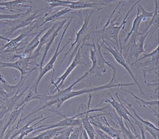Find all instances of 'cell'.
Listing matches in <instances>:
<instances>
[{
  "instance_id": "1",
  "label": "cell",
  "mask_w": 159,
  "mask_h": 139,
  "mask_svg": "<svg viewBox=\"0 0 159 139\" xmlns=\"http://www.w3.org/2000/svg\"><path fill=\"white\" fill-rule=\"evenodd\" d=\"M109 67L112 70V76L111 79L107 84L102 86L92 88H85L79 91H71L67 93L64 95L61 96H56L54 95H42L41 97L40 103H43L41 106L39 107V108L37 109L36 111L39 112L41 110L46 109L48 107L55 106L57 110L59 109L63 104L69 99L73 98L75 96L83 95L84 94L90 93L98 91H102L106 89H111L115 87H127L132 85H136L135 82L130 83H122L118 82L116 80V68L115 65L112 63L111 64Z\"/></svg>"
},
{
  "instance_id": "2",
  "label": "cell",
  "mask_w": 159,
  "mask_h": 139,
  "mask_svg": "<svg viewBox=\"0 0 159 139\" xmlns=\"http://www.w3.org/2000/svg\"><path fill=\"white\" fill-rule=\"evenodd\" d=\"M141 1L142 0H139L138 1L136 2L132 6V7L129 9L128 12L125 15L123 20L122 23L119 26L118 25V22L114 23V21L116 20V18H117V16H118V14L120 13L121 9L122 8L123 6L124 5L125 2L123 4L122 6L121 7V8L119 10V12L117 13L115 18L113 19V20H111V21L110 19L111 17H112V15H113L114 13H115L117 7L120 4L121 2H120L119 4L116 6L115 9L113 10V12H112L111 15L108 21H107L106 24H105V26L101 29L97 31V33H100L103 40H107L111 41L113 43L115 44V45L119 48V49H120V45H119V32H120V31L121 30V29H124L125 27L126 23L127 22V20H128L127 17H128V15H130V13L132 12L134 6Z\"/></svg>"
},
{
  "instance_id": "3",
  "label": "cell",
  "mask_w": 159,
  "mask_h": 139,
  "mask_svg": "<svg viewBox=\"0 0 159 139\" xmlns=\"http://www.w3.org/2000/svg\"><path fill=\"white\" fill-rule=\"evenodd\" d=\"M93 50H90V58L92 61V67L88 70L89 75H94L96 76H101L102 73L107 71L105 64H108V61L104 58L101 53V44H99L97 36L96 44L93 43Z\"/></svg>"
},
{
  "instance_id": "4",
  "label": "cell",
  "mask_w": 159,
  "mask_h": 139,
  "mask_svg": "<svg viewBox=\"0 0 159 139\" xmlns=\"http://www.w3.org/2000/svg\"><path fill=\"white\" fill-rule=\"evenodd\" d=\"M94 11V9H93L89 15H88V13L86 12V15H85V19H84V23L83 24L81 28L80 29L79 32H76V38H75V41L71 44V47L70 48L69 50L66 52V53L64 55V57H63L61 63H60V65H59V69L60 68V66L62 65L63 61L65 60L66 57L69 53L72 50L74 45H76V46H75L73 52L70 57L67 66L70 65V63L72 61L73 57L76 54L79 47L81 46L82 44H84V42H85V40H86L88 36V30H89V28L90 27V26H89V21H90L91 16L93 15Z\"/></svg>"
},
{
  "instance_id": "5",
  "label": "cell",
  "mask_w": 159,
  "mask_h": 139,
  "mask_svg": "<svg viewBox=\"0 0 159 139\" xmlns=\"http://www.w3.org/2000/svg\"><path fill=\"white\" fill-rule=\"evenodd\" d=\"M40 10V9L36 10L32 15H30V14H26L21 17L13 20L6 19L4 21H0V24H5L10 26V28L8 31L4 34V36L7 38L9 37L17 30L30 26L35 22H37L38 20L35 19L42 15H39Z\"/></svg>"
},
{
  "instance_id": "6",
  "label": "cell",
  "mask_w": 159,
  "mask_h": 139,
  "mask_svg": "<svg viewBox=\"0 0 159 139\" xmlns=\"http://www.w3.org/2000/svg\"><path fill=\"white\" fill-rule=\"evenodd\" d=\"M72 19H72V18H70L69 21L67 22L66 25L65 29H64V31H63V33H62V36H61V38H60V40H59V43H58V45H57V47L56 50L55 52L53 55L52 57V58L50 59V61L48 62V63H47L43 67H42L40 69L39 74V76H38V78H37V80H36L35 84H34L33 87H32V88L33 89V91H34V92L36 94L39 93L38 89V86H39L41 80L42 79V78H43V76H44L47 72H49V71H50V70H52L54 68V65L55 63L56 62L58 56L63 52V50L66 48V46H67L68 44H69L70 40H71V39H69L67 41V42L66 43L65 45L63 46V48H62L60 51H59V47H60V45H61L62 40H63V38H64V36H65V34H66V32L68 28L69 27L70 25L71 24V22H72Z\"/></svg>"
},
{
  "instance_id": "7",
  "label": "cell",
  "mask_w": 159,
  "mask_h": 139,
  "mask_svg": "<svg viewBox=\"0 0 159 139\" xmlns=\"http://www.w3.org/2000/svg\"><path fill=\"white\" fill-rule=\"evenodd\" d=\"M43 18L39 19L37 22L33 23L32 25L29 26L27 30L24 32H22L18 37L15 39L11 40L10 41L8 42L1 49V51L5 50L6 52H15L16 49H18V47L20 45H22L24 42L27 40L31 36L37 35L38 32H32L33 30L36 28H39V25L41 21L42 20Z\"/></svg>"
},
{
  "instance_id": "8",
  "label": "cell",
  "mask_w": 159,
  "mask_h": 139,
  "mask_svg": "<svg viewBox=\"0 0 159 139\" xmlns=\"http://www.w3.org/2000/svg\"><path fill=\"white\" fill-rule=\"evenodd\" d=\"M101 47L102 46V47H104L105 49L107 50L112 55V56L115 58V60L117 61V63H119L120 65L123 67L127 70V72L130 74V76L133 79V80L136 83V85H137L138 87L140 93L144 95V91H143L139 82L138 81L137 78L134 75L132 70L131 69L130 67L128 65V63H127L125 58H124L122 54V52H119L115 47H114V49L112 48L105 40H103V42L101 43Z\"/></svg>"
},
{
  "instance_id": "9",
  "label": "cell",
  "mask_w": 159,
  "mask_h": 139,
  "mask_svg": "<svg viewBox=\"0 0 159 139\" xmlns=\"http://www.w3.org/2000/svg\"><path fill=\"white\" fill-rule=\"evenodd\" d=\"M31 57L25 58H19V60L15 62H0V68H13L20 71L21 74V80L24 79V75H29L31 72L36 70L38 66H34L30 62Z\"/></svg>"
},
{
  "instance_id": "10",
  "label": "cell",
  "mask_w": 159,
  "mask_h": 139,
  "mask_svg": "<svg viewBox=\"0 0 159 139\" xmlns=\"http://www.w3.org/2000/svg\"><path fill=\"white\" fill-rule=\"evenodd\" d=\"M116 96L117 98H118L119 102L117 101V100H115L113 96L110 94V96H111V99H106L104 100V102L105 103H109L111 104V106L113 107V108L116 110V112L118 113L119 116H120L123 119L126 121V122L128 123V126L131 128V129L133 131V133L136 136L138 139H140V137L139 135L137 133L136 131L135 128L134 127L133 125V122L132 120L130 119V118L128 116V113L129 111L126 109L125 107V106L123 105V104L121 102L119 97H118V93H116Z\"/></svg>"
},
{
  "instance_id": "11",
  "label": "cell",
  "mask_w": 159,
  "mask_h": 139,
  "mask_svg": "<svg viewBox=\"0 0 159 139\" xmlns=\"http://www.w3.org/2000/svg\"><path fill=\"white\" fill-rule=\"evenodd\" d=\"M84 45V44H82L81 46L79 47L74 59L72 60L71 64L68 66V68L64 72V74L59 78H57V81L56 82H54L52 80L51 82V84H53L55 86L56 89L57 88H60L63 86L66 79L77 66L84 64V62L82 58L81 52Z\"/></svg>"
},
{
  "instance_id": "12",
  "label": "cell",
  "mask_w": 159,
  "mask_h": 139,
  "mask_svg": "<svg viewBox=\"0 0 159 139\" xmlns=\"http://www.w3.org/2000/svg\"><path fill=\"white\" fill-rule=\"evenodd\" d=\"M84 114H85V112L78 114V115H75V116L71 117L66 118L55 124L43 125L42 128L35 130L32 133L35 134V133H39L46 130L53 128H57V127H70V126L75 127V126H81L82 125L81 120L80 119L78 118V117L80 115H82Z\"/></svg>"
},
{
  "instance_id": "13",
  "label": "cell",
  "mask_w": 159,
  "mask_h": 139,
  "mask_svg": "<svg viewBox=\"0 0 159 139\" xmlns=\"http://www.w3.org/2000/svg\"><path fill=\"white\" fill-rule=\"evenodd\" d=\"M153 14L154 11L152 12H147L141 5L139 4L137 7V14L136 16L134 19L131 31L127 33V36L124 40L125 42H126L129 40L133 33H134L137 35H142V32H139L141 21L144 18H151L153 16Z\"/></svg>"
},
{
  "instance_id": "14",
  "label": "cell",
  "mask_w": 159,
  "mask_h": 139,
  "mask_svg": "<svg viewBox=\"0 0 159 139\" xmlns=\"http://www.w3.org/2000/svg\"><path fill=\"white\" fill-rule=\"evenodd\" d=\"M149 32H146L143 35H140V38L138 42L136 43V38L137 35L134 33H133L131 36V40L129 42L130 47L129 52V58H135L137 59L139 55L142 53H147L144 50V42L147 35Z\"/></svg>"
},
{
  "instance_id": "15",
  "label": "cell",
  "mask_w": 159,
  "mask_h": 139,
  "mask_svg": "<svg viewBox=\"0 0 159 139\" xmlns=\"http://www.w3.org/2000/svg\"><path fill=\"white\" fill-rule=\"evenodd\" d=\"M89 118L90 122L92 125L105 132L108 135L111 137L112 139H123L120 130L117 129L111 126L106 118L101 117L102 120L105 122L106 125H103L102 122H100L99 120L95 119L94 116L89 115Z\"/></svg>"
},
{
  "instance_id": "16",
  "label": "cell",
  "mask_w": 159,
  "mask_h": 139,
  "mask_svg": "<svg viewBox=\"0 0 159 139\" xmlns=\"http://www.w3.org/2000/svg\"><path fill=\"white\" fill-rule=\"evenodd\" d=\"M52 116V115H51L49 116L43 118V116L41 115V116L31 120L30 122L27 123L26 125H25L24 127L21 128L20 129L18 130L17 131H16V132L13 133V134L11 137V139H13V138H14L18 135H19V134H20V135H19L18 139H23L25 136H26L29 133L32 132L33 131L42 128V126L35 127H35L42 121L47 119V118Z\"/></svg>"
},
{
  "instance_id": "17",
  "label": "cell",
  "mask_w": 159,
  "mask_h": 139,
  "mask_svg": "<svg viewBox=\"0 0 159 139\" xmlns=\"http://www.w3.org/2000/svg\"><path fill=\"white\" fill-rule=\"evenodd\" d=\"M51 27L45 26L40 31L38 32V34L34 37V39L27 44L24 53L19 55L13 54L11 55V58L12 59L15 58H25L26 57H30L32 55V53L34 49L37 48L39 44V37L45 31L47 30L50 28Z\"/></svg>"
},
{
  "instance_id": "18",
  "label": "cell",
  "mask_w": 159,
  "mask_h": 139,
  "mask_svg": "<svg viewBox=\"0 0 159 139\" xmlns=\"http://www.w3.org/2000/svg\"><path fill=\"white\" fill-rule=\"evenodd\" d=\"M107 4L101 1H98L93 2H87L80 0L77 2H72L70 5H68L67 7H69L72 9H80L84 8H92L97 9L98 11L102 10V6L107 5Z\"/></svg>"
},
{
  "instance_id": "19",
  "label": "cell",
  "mask_w": 159,
  "mask_h": 139,
  "mask_svg": "<svg viewBox=\"0 0 159 139\" xmlns=\"http://www.w3.org/2000/svg\"><path fill=\"white\" fill-rule=\"evenodd\" d=\"M33 3L32 0H14L8 2H0V10H8L13 11L14 10L19 9L21 7H31L30 6L25 5V3Z\"/></svg>"
},
{
  "instance_id": "20",
  "label": "cell",
  "mask_w": 159,
  "mask_h": 139,
  "mask_svg": "<svg viewBox=\"0 0 159 139\" xmlns=\"http://www.w3.org/2000/svg\"><path fill=\"white\" fill-rule=\"evenodd\" d=\"M59 23L60 22L54 24L50 28L48 29V31L43 34V36L40 39L39 44V46L37 47V50L30 57L31 59H35V61H37V58L38 56H39V55L40 54V51L41 49H42L43 45L44 44H46V43L48 42L49 38L51 37L53 32L55 30L57 27L59 25Z\"/></svg>"
},
{
  "instance_id": "21",
  "label": "cell",
  "mask_w": 159,
  "mask_h": 139,
  "mask_svg": "<svg viewBox=\"0 0 159 139\" xmlns=\"http://www.w3.org/2000/svg\"><path fill=\"white\" fill-rule=\"evenodd\" d=\"M70 19V18H66L64 19V20H62V21H60L59 25H58V26L57 27V28L55 29L54 32H53L52 34L51 37L49 38L48 42L46 43L45 50H44V53H43L42 58L40 62V69L42 67H43V62H44V60H45V58H46L47 53H48V51H49V49H50V47L52 46V44L55 39L56 37L57 36V35H58V32L61 30V29L63 28V26H64L65 23H66V22H67V21L69 19Z\"/></svg>"
},
{
  "instance_id": "22",
  "label": "cell",
  "mask_w": 159,
  "mask_h": 139,
  "mask_svg": "<svg viewBox=\"0 0 159 139\" xmlns=\"http://www.w3.org/2000/svg\"><path fill=\"white\" fill-rule=\"evenodd\" d=\"M113 116H114V117L112 116L111 117L114 119L116 120V122L120 125L123 139H138L136 136L131 131V130L129 128L128 125H127V128H125V125L123 121L122 118L120 116H117L116 114Z\"/></svg>"
},
{
  "instance_id": "23",
  "label": "cell",
  "mask_w": 159,
  "mask_h": 139,
  "mask_svg": "<svg viewBox=\"0 0 159 139\" xmlns=\"http://www.w3.org/2000/svg\"><path fill=\"white\" fill-rule=\"evenodd\" d=\"M72 9H70L69 7H66V8H65V9H63V10H60V11H55V12H53L52 14H51V15L48 14V13H46L44 16L43 17L44 20L42 22V23L39 24V28L45 24V23H47V22L52 21V20L57 19L58 18L62 16L68 14V13L70 12V11H72Z\"/></svg>"
},
{
  "instance_id": "24",
  "label": "cell",
  "mask_w": 159,
  "mask_h": 139,
  "mask_svg": "<svg viewBox=\"0 0 159 139\" xmlns=\"http://www.w3.org/2000/svg\"><path fill=\"white\" fill-rule=\"evenodd\" d=\"M81 120L83 127L87 133L89 139H95V135L94 127H93V125L91 124L90 120H89L88 113L86 114V116L84 117L81 119Z\"/></svg>"
},
{
  "instance_id": "25",
  "label": "cell",
  "mask_w": 159,
  "mask_h": 139,
  "mask_svg": "<svg viewBox=\"0 0 159 139\" xmlns=\"http://www.w3.org/2000/svg\"><path fill=\"white\" fill-rule=\"evenodd\" d=\"M65 127H57L46 130L41 132L37 136L30 139H53L57 133V132L64 128Z\"/></svg>"
},
{
  "instance_id": "26",
  "label": "cell",
  "mask_w": 159,
  "mask_h": 139,
  "mask_svg": "<svg viewBox=\"0 0 159 139\" xmlns=\"http://www.w3.org/2000/svg\"><path fill=\"white\" fill-rule=\"evenodd\" d=\"M155 9H154V14L153 16L152 17L151 19L149 21L146 22V27L144 29V31L142 32V35L145 34L147 32V31L148 29L151 26H153L158 27V19H159V6H158V1H155Z\"/></svg>"
},
{
  "instance_id": "27",
  "label": "cell",
  "mask_w": 159,
  "mask_h": 139,
  "mask_svg": "<svg viewBox=\"0 0 159 139\" xmlns=\"http://www.w3.org/2000/svg\"><path fill=\"white\" fill-rule=\"evenodd\" d=\"M25 106V105L22 106L21 107L17 108V109H15L14 111L12 112L11 114L10 115V117H9V119H8V121L6 123V125L4 126V128H3V132L2 133V134H3L4 131L7 128H9L11 126H12L14 124L15 122H16V120H17V118L19 116L20 113L22 112L23 109H24Z\"/></svg>"
},
{
  "instance_id": "28",
  "label": "cell",
  "mask_w": 159,
  "mask_h": 139,
  "mask_svg": "<svg viewBox=\"0 0 159 139\" xmlns=\"http://www.w3.org/2000/svg\"><path fill=\"white\" fill-rule=\"evenodd\" d=\"M85 131L82 125L80 126H75L73 127V130L71 132V134L70 136V139H83L82 137H84V139H88V136L86 135Z\"/></svg>"
},
{
  "instance_id": "29",
  "label": "cell",
  "mask_w": 159,
  "mask_h": 139,
  "mask_svg": "<svg viewBox=\"0 0 159 139\" xmlns=\"http://www.w3.org/2000/svg\"><path fill=\"white\" fill-rule=\"evenodd\" d=\"M41 96V95L39 93L36 94L34 92V91H32L31 90H30L28 93L27 94L26 96L24 98L23 101H22L20 103L18 104L15 109H17L22 106L26 105V104H27L29 102L32 101V100L40 99Z\"/></svg>"
},
{
  "instance_id": "30",
  "label": "cell",
  "mask_w": 159,
  "mask_h": 139,
  "mask_svg": "<svg viewBox=\"0 0 159 139\" xmlns=\"http://www.w3.org/2000/svg\"><path fill=\"white\" fill-rule=\"evenodd\" d=\"M73 126L65 127L57 132V133L53 137V139H69Z\"/></svg>"
},
{
  "instance_id": "31",
  "label": "cell",
  "mask_w": 159,
  "mask_h": 139,
  "mask_svg": "<svg viewBox=\"0 0 159 139\" xmlns=\"http://www.w3.org/2000/svg\"><path fill=\"white\" fill-rule=\"evenodd\" d=\"M49 3L51 9L58 6H66L67 7L70 5L72 1L68 0H44Z\"/></svg>"
},
{
  "instance_id": "32",
  "label": "cell",
  "mask_w": 159,
  "mask_h": 139,
  "mask_svg": "<svg viewBox=\"0 0 159 139\" xmlns=\"http://www.w3.org/2000/svg\"><path fill=\"white\" fill-rule=\"evenodd\" d=\"M125 103L128 104V106H129V108H130V109H131V110H133V112H134V114L136 118L138 120H139L141 123H142L143 126H144V128H145V127H149V128H152L154 129H159L158 128L156 127L155 125H153V124H152V123L151 122L148 121V120H145L141 118L138 115L137 113H136L135 110L134 109V108L132 107V105H131L130 104L126 103V102H125Z\"/></svg>"
},
{
  "instance_id": "33",
  "label": "cell",
  "mask_w": 159,
  "mask_h": 139,
  "mask_svg": "<svg viewBox=\"0 0 159 139\" xmlns=\"http://www.w3.org/2000/svg\"><path fill=\"white\" fill-rule=\"evenodd\" d=\"M32 12V7H30V8L28 9L24 13H20V14H16V15H6V14H0V20L1 19H16L18 18L21 17L26 14H30V12Z\"/></svg>"
},
{
  "instance_id": "34",
  "label": "cell",
  "mask_w": 159,
  "mask_h": 139,
  "mask_svg": "<svg viewBox=\"0 0 159 139\" xmlns=\"http://www.w3.org/2000/svg\"><path fill=\"white\" fill-rule=\"evenodd\" d=\"M121 90L129 93L131 95H133V97H134L135 99H136L137 100H138L139 102H140V103H138L142 104L143 105L142 106H143V107H145V105L148 106H149L158 105V104H159V101H158V100H154V101H144L143 99H141V98H139V97H138L136 95H135L133 93V92H131L126 91V90H123V89H121Z\"/></svg>"
},
{
  "instance_id": "35",
  "label": "cell",
  "mask_w": 159,
  "mask_h": 139,
  "mask_svg": "<svg viewBox=\"0 0 159 139\" xmlns=\"http://www.w3.org/2000/svg\"><path fill=\"white\" fill-rule=\"evenodd\" d=\"M94 130L95 139H111L112 138L109 135H108L105 132L102 131L100 129L98 128L97 127L93 126Z\"/></svg>"
},
{
  "instance_id": "36",
  "label": "cell",
  "mask_w": 159,
  "mask_h": 139,
  "mask_svg": "<svg viewBox=\"0 0 159 139\" xmlns=\"http://www.w3.org/2000/svg\"><path fill=\"white\" fill-rule=\"evenodd\" d=\"M158 54H159V46H157V48L155 50H153L151 53H144V55H143L142 57L139 58L138 60H136L135 62H134V64H132V65H134L137 62L140 61V60H142V59H144V58L152 57Z\"/></svg>"
},
{
  "instance_id": "37",
  "label": "cell",
  "mask_w": 159,
  "mask_h": 139,
  "mask_svg": "<svg viewBox=\"0 0 159 139\" xmlns=\"http://www.w3.org/2000/svg\"><path fill=\"white\" fill-rule=\"evenodd\" d=\"M8 96H9V95L4 90L2 84L0 82V97H1V98L3 99H5Z\"/></svg>"
},
{
  "instance_id": "38",
  "label": "cell",
  "mask_w": 159,
  "mask_h": 139,
  "mask_svg": "<svg viewBox=\"0 0 159 139\" xmlns=\"http://www.w3.org/2000/svg\"><path fill=\"white\" fill-rule=\"evenodd\" d=\"M0 40H4L9 42L11 40V39H9V38H7V37H5V36L0 35Z\"/></svg>"
},
{
  "instance_id": "39",
  "label": "cell",
  "mask_w": 159,
  "mask_h": 139,
  "mask_svg": "<svg viewBox=\"0 0 159 139\" xmlns=\"http://www.w3.org/2000/svg\"><path fill=\"white\" fill-rule=\"evenodd\" d=\"M116 1H118V0H103V1H102V2L107 4L109 3L112 2Z\"/></svg>"
},
{
  "instance_id": "40",
  "label": "cell",
  "mask_w": 159,
  "mask_h": 139,
  "mask_svg": "<svg viewBox=\"0 0 159 139\" xmlns=\"http://www.w3.org/2000/svg\"><path fill=\"white\" fill-rule=\"evenodd\" d=\"M0 57H1V55H0Z\"/></svg>"
},
{
  "instance_id": "41",
  "label": "cell",
  "mask_w": 159,
  "mask_h": 139,
  "mask_svg": "<svg viewBox=\"0 0 159 139\" xmlns=\"http://www.w3.org/2000/svg\"><path fill=\"white\" fill-rule=\"evenodd\" d=\"M6 1H7V0H6Z\"/></svg>"
}]
</instances>
